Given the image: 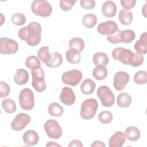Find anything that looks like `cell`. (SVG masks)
<instances>
[{
    "label": "cell",
    "instance_id": "obj_33",
    "mask_svg": "<svg viewBox=\"0 0 147 147\" xmlns=\"http://www.w3.org/2000/svg\"><path fill=\"white\" fill-rule=\"evenodd\" d=\"M68 45L70 48L75 49L79 52H81L84 48L85 44L84 40L81 38L74 37L69 40Z\"/></svg>",
    "mask_w": 147,
    "mask_h": 147
},
{
    "label": "cell",
    "instance_id": "obj_12",
    "mask_svg": "<svg viewBox=\"0 0 147 147\" xmlns=\"http://www.w3.org/2000/svg\"><path fill=\"white\" fill-rule=\"evenodd\" d=\"M118 29V25L115 21H106L99 24L97 26L98 32L103 36H109L114 33Z\"/></svg>",
    "mask_w": 147,
    "mask_h": 147
},
{
    "label": "cell",
    "instance_id": "obj_23",
    "mask_svg": "<svg viewBox=\"0 0 147 147\" xmlns=\"http://www.w3.org/2000/svg\"><path fill=\"white\" fill-rule=\"evenodd\" d=\"M131 97L126 92H121L117 96V103L120 107H128L131 105Z\"/></svg>",
    "mask_w": 147,
    "mask_h": 147
},
{
    "label": "cell",
    "instance_id": "obj_40",
    "mask_svg": "<svg viewBox=\"0 0 147 147\" xmlns=\"http://www.w3.org/2000/svg\"><path fill=\"white\" fill-rule=\"evenodd\" d=\"M121 30L118 29L117 31H116L113 34L107 36V41L112 44H117L120 43V33Z\"/></svg>",
    "mask_w": 147,
    "mask_h": 147
},
{
    "label": "cell",
    "instance_id": "obj_7",
    "mask_svg": "<svg viewBox=\"0 0 147 147\" xmlns=\"http://www.w3.org/2000/svg\"><path fill=\"white\" fill-rule=\"evenodd\" d=\"M96 95L104 107H109L114 105L115 97L112 91L108 86H100L97 90Z\"/></svg>",
    "mask_w": 147,
    "mask_h": 147
},
{
    "label": "cell",
    "instance_id": "obj_19",
    "mask_svg": "<svg viewBox=\"0 0 147 147\" xmlns=\"http://www.w3.org/2000/svg\"><path fill=\"white\" fill-rule=\"evenodd\" d=\"M29 75L28 72L23 68L18 69L14 75V82L19 86L25 84L29 80Z\"/></svg>",
    "mask_w": 147,
    "mask_h": 147
},
{
    "label": "cell",
    "instance_id": "obj_27",
    "mask_svg": "<svg viewBox=\"0 0 147 147\" xmlns=\"http://www.w3.org/2000/svg\"><path fill=\"white\" fill-rule=\"evenodd\" d=\"M82 22L84 27L88 29L92 28L97 23V17L92 13L86 14L83 17Z\"/></svg>",
    "mask_w": 147,
    "mask_h": 147
},
{
    "label": "cell",
    "instance_id": "obj_18",
    "mask_svg": "<svg viewBox=\"0 0 147 147\" xmlns=\"http://www.w3.org/2000/svg\"><path fill=\"white\" fill-rule=\"evenodd\" d=\"M134 47L136 51L138 54L143 55L146 53V52H147L146 32H144L141 34L140 39L135 42Z\"/></svg>",
    "mask_w": 147,
    "mask_h": 147
},
{
    "label": "cell",
    "instance_id": "obj_14",
    "mask_svg": "<svg viewBox=\"0 0 147 147\" xmlns=\"http://www.w3.org/2000/svg\"><path fill=\"white\" fill-rule=\"evenodd\" d=\"M59 98L63 103L68 106L74 105L76 100L75 94L74 90L68 87L63 88Z\"/></svg>",
    "mask_w": 147,
    "mask_h": 147
},
{
    "label": "cell",
    "instance_id": "obj_6",
    "mask_svg": "<svg viewBox=\"0 0 147 147\" xmlns=\"http://www.w3.org/2000/svg\"><path fill=\"white\" fill-rule=\"evenodd\" d=\"M32 77V86L38 92H42L47 88V84L45 81V72L41 67L37 69L31 71Z\"/></svg>",
    "mask_w": 147,
    "mask_h": 147
},
{
    "label": "cell",
    "instance_id": "obj_41",
    "mask_svg": "<svg viewBox=\"0 0 147 147\" xmlns=\"http://www.w3.org/2000/svg\"><path fill=\"white\" fill-rule=\"evenodd\" d=\"M80 5L83 9L91 10L95 7L96 2L94 0H80Z\"/></svg>",
    "mask_w": 147,
    "mask_h": 147
},
{
    "label": "cell",
    "instance_id": "obj_16",
    "mask_svg": "<svg viewBox=\"0 0 147 147\" xmlns=\"http://www.w3.org/2000/svg\"><path fill=\"white\" fill-rule=\"evenodd\" d=\"M22 139L26 145L33 146L38 143L39 136L36 131L33 130H29L24 133Z\"/></svg>",
    "mask_w": 147,
    "mask_h": 147
},
{
    "label": "cell",
    "instance_id": "obj_37",
    "mask_svg": "<svg viewBox=\"0 0 147 147\" xmlns=\"http://www.w3.org/2000/svg\"><path fill=\"white\" fill-rule=\"evenodd\" d=\"M11 21L17 26H22L26 23V18L23 14L21 13H17L12 16Z\"/></svg>",
    "mask_w": 147,
    "mask_h": 147
},
{
    "label": "cell",
    "instance_id": "obj_35",
    "mask_svg": "<svg viewBox=\"0 0 147 147\" xmlns=\"http://www.w3.org/2000/svg\"><path fill=\"white\" fill-rule=\"evenodd\" d=\"M133 80L134 83L137 84H144L147 82L146 72L145 71H138L134 75Z\"/></svg>",
    "mask_w": 147,
    "mask_h": 147
},
{
    "label": "cell",
    "instance_id": "obj_31",
    "mask_svg": "<svg viewBox=\"0 0 147 147\" xmlns=\"http://www.w3.org/2000/svg\"><path fill=\"white\" fill-rule=\"evenodd\" d=\"M107 69L105 66L97 65L94 68L92 71L93 77L98 80H102L105 79L107 77Z\"/></svg>",
    "mask_w": 147,
    "mask_h": 147
},
{
    "label": "cell",
    "instance_id": "obj_29",
    "mask_svg": "<svg viewBox=\"0 0 147 147\" xmlns=\"http://www.w3.org/2000/svg\"><path fill=\"white\" fill-rule=\"evenodd\" d=\"M26 67L31 71L37 69L41 68V62L38 58L36 56H28L25 62Z\"/></svg>",
    "mask_w": 147,
    "mask_h": 147
},
{
    "label": "cell",
    "instance_id": "obj_24",
    "mask_svg": "<svg viewBox=\"0 0 147 147\" xmlns=\"http://www.w3.org/2000/svg\"><path fill=\"white\" fill-rule=\"evenodd\" d=\"M51 57L49 61L45 64L49 68H57L61 65L63 63L62 55L57 52H54L51 53Z\"/></svg>",
    "mask_w": 147,
    "mask_h": 147
},
{
    "label": "cell",
    "instance_id": "obj_43",
    "mask_svg": "<svg viewBox=\"0 0 147 147\" xmlns=\"http://www.w3.org/2000/svg\"><path fill=\"white\" fill-rule=\"evenodd\" d=\"M68 146V147H73V146L83 147V145L80 141H79L78 140H73L69 142Z\"/></svg>",
    "mask_w": 147,
    "mask_h": 147
},
{
    "label": "cell",
    "instance_id": "obj_36",
    "mask_svg": "<svg viewBox=\"0 0 147 147\" xmlns=\"http://www.w3.org/2000/svg\"><path fill=\"white\" fill-rule=\"evenodd\" d=\"M113 118L112 113L109 111H102L98 115L99 121L103 124L110 123Z\"/></svg>",
    "mask_w": 147,
    "mask_h": 147
},
{
    "label": "cell",
    "instance_id": "obj_10",
    "mask_svg": "<svg viewBox=\"0 0 147 147\" xmlns=\"http://www.w3.org/2000/svg\"><path fill=\"white\" fill-rule=\"evenodd\" d=\"M18 49L17 42L7 37H2L0 39V53L3 55H11L16 53Z\"/></svg>",
    "mask_w": 147,
    "mask_h": 147
},
{
    "label": "cell",
    "instance_id": "obj_38",
    "mask_svg": "<svg viewBox=\"0 0 147 147\" xmlns=\"http://www.w3.org/2000/svg\"><path fill=\"white\" fill-rule=\"evenodd\" d=\"M76 2L77 1L76 0H61L59 5L63 11H67L71 10Z\"/></svg>",
    "mask_w": 147,
    "mask_h": 147
},
{
    "label": "cell",
    "instance_id": "obj_17",
    "mask_svg": "<svg viewBox=\"0 0 147 147\" xmlns=\"http://www.w3.org/2000/svg\"><path fill=\"white\" fill-rule=\"evenodd\" d=\"M117 6L115 2L112 1L105 2L102 7V12L106 17H113L117 13Z\"/></svg>",
    "mask_w": 147,
    "mask_h": 147
},
{
    "label": "cell",
    "instance_id": "obj_32",
    "mask_svg": "<svg viewBox=\"0 0 147 147\" xmlns=\"http://www.w3.org/2000/svg\"><path fill=\"white\" fill-rule=\"evenodd\" d=\"M2 106L5 111L9 114H12L17 110L15 102L10 98H6L3 100L2 102Z\"/></svg>",
    "mask_w": 147,
    "mask_h": 147
},
{
    "label": "cell",
    "instance_id": "obj_45",
    "mask_svg": "<svg viewBox=\"0 0 147 147\" xmlns=\"http://www.w3.org/2000/svg\"><path fill=\"white\" fill-rule=\"evenodd\" d=\"M46 146H61V145L55 142L49 141L46 144Z\"/></svg>",
    "mask_w": 147,
    "mask_h": 147
},
{
    "label": "cell",
    "instance_id": "obj_20",
    "mask_svg": "<svg viewBox=\"0 0 147 147\" xmlns=\"http://www.w3.org/2000/svg\"><path fill=\"white\" fill-rule=\"evenodd\" d=\"M95 83L91 79H84L80 85V90L83 94L90 95L92 94L95 89Z\"/></svg>",
    "mask_w": 147,
    "mask_h": 147
},
{
    "label": "cell",
    "instance_id": "obj_5",
    "mask_svg": "<svg viewBox=\"0 0 147 147\" xmlns=\"http://www.w3.org/2000/svg\"><path fill=\"white\" fill-rule=\"evenodd\" d=\"M18 100L22 109L29 111L34 106V93L29 88H24L21 90L19 94Z\"/></svg>",
    "mask_w": 147,
    "mask_h": 147
},
{
    "label": "cell",
    "instance_id": "obj_3",
    "mask_svg": "<svg viewBox=\"0 0 147 147\" xmlns=\"http://www.w3.org/2000/svg\"><path fill=\"white\" fill-rule=\"evenodd\" d=\"M98 108V101L94 98L84 100L81 104L80 115L84 120H90L95 115Z\"/></svg>",
    "mask_w": 147,
    "mask_h": 147
},
{
    "label": "cell",
    "instance_id": "obj_26",
    "mask_svg": "<svg viewBox=\"0 0 147 147\" xmlns=\"http://www.w3.org/2000/svg\"><path fill=\"white\" fill-rule=\"evenodd\" d=\"M118 20L121 24L129 25L133 21V13L130 11L122 9L119 13Z\"/></svg>",
    "mask_w": 147,
    "mask_h": 147
},
{
    "label": "cell",
    "instance_id": "obj_42",
    "mask_svg": "<svg viewBox=\"0 0 147 147\" xmlns=\"http://www.w3.org/2000/svg\"><path fill=\"white\" fill-rule=\"evenodd\" d=\"M121 5L125 10H130L133 8L136 3V0H121Z\"/></svg>",
    "mask_w": 147,
    "mask_h": 147
},
{
    "label": "cell",
    "instance_id": "obj_13",
    "mask_svg": "<svg viewBox=\"0 0 147 147\" xmlns=\"http://www.w3.org/2000/svg\"><path fill=\"white\" fill-rule=\"evenodd\" d=\"M130 80L129 75L124 71L117 72L113 79V86L117 91L122 90Z\"/></svg>",
    "mask_w": 147,
    "mask_h": 147
},
{
    "label": "cell",
    "instance_id": "obj_39",
    "mask_svg": "<svg viewBox=\"0 0 147 147\" xmlns=\"http://www.w3.org/2000/svg\"><path fill=\"white\" fill-rule=\"evenodd\" d=\"M0 97L1 98L7 97L10 92V86L6 82L1 81L0 82Z\"/></svg>",
    "mask_w": 147,
    "mask_h": 147
},
{
    "label": "cell",
    "instance_id": "obj_28",
    "mask_svg": "<svg viewBox=\"0 0 147 147\" xmlns=\"http://www.w3.org/2000/svg\"><path fill=\"white\" fill-rule=\"evenodd\" d=\"M136 38L134 32L131 29H125L120 33V42L131 43Z\"/></svg>",
    "mask_w": 147,
    "mask_h": 147
},
{
    "label": "cell",
    "instance_id": "obj_11",
    "mask_svg": "<svg viewBox=\"0 0 147 147\" xmlns=\"http://www.w3.org/2000/svg\"><path fill=\"white\" fill-rule=\"evenodd\" d=\"M31 117L26 113H21L16 115L11 123V127L14 131L23 130L30 122Z\"/></svg>",
    "mask_w": 147,
    "mask_h": 147
},
{
    "label": "cell",
    "instance_id": "obj_44",
    "mask_svg": "<svg viewBox=\"0 0 147 147\" xmlns=\"http://www.w3.org/2000/svg\"><path fill=\"white\" fill-rule=\"evenodd\" d=\"M91 147H97V146H99V147H105V144H104V142L102 141H99V140H96V141H94L91 144Z\"/></svg>",
    "mask_w": 147,
    "mask_h": 147
},
{
    "label": "cell",
    "instance_id": "obj_34",
    "mask_svg": "<svg viewBox=\"0 0 147 147\" xmlns=\"http://www.w3.org/2000/svg\"><path fill=\"white\" fill-rule=\"evenodd\" d=\"M49 48V47L48 45L44 46L40 48L37 52L38 57L45 64H46L49 61L51 57Z\"/></svg>",
    "mask_w": 147,
    "mask_h": 147
},
{
    "label": "cell",
    "instance_id": "obj_4",
    "mask_svg": "<svg viewBox=\"0 0 147 147\" xmlns=\"http://www.w3.org/2000/svg\"><path fill=\"white\" fill-rule=\"evenodd\" d=\"M31 10L34 14L42 17H48L52 13V7L47 1L34 0L31 4Z\"/></svg>",
    "mask_w": 147,
    "mask_h": 147
},
{
    "label": "cell",
    "instance_id": "obj_2",
    "mask_svg": "<svg viewBox=\"0 0 147 147\" xmlns=\"http://www.w3.org/2000/svg\"><path fill=\"white\" fill-rule=\"evenodd\" d=\"M111 55L114 59L133 67L141 65L144 61L143 55L133 52L130 49L123 47H117L114 49Z\"/></svg>",
    "mask_w": 147,
    "mask_h": 147
},
{
    "label": "cell",
    "instance_id": "obj_30",
    "mask_svg": "<svg viewBox=\"0 0 147 147\" xmlns=\"http://www.w3.org/2000/svg\"><path fill=\"white\" fill-rule=\"evenodd\" d=\"M48 111L49 114L51 116L60 117L64 113V109L58 103L53 102L48 106Z\"/></svg>",
    "mask_w": 147,
    "mask_h": 147
},
{
    "label": "cell",
    "instance_id": "obj_22",
    "mask_svg": "<svg viewBox=\"0 0 147 147\" xmlns=\"http://www.w3.org/2000/svg\"><path fill=\"white\" fill-rule=\"evenodd\" d=\"M94 64L97 65L106 66L109 64V57L107 55L103 52H98L95 53L92 57Z\"/></svg>",
    "mask_w": 147,
    "mask_h": 147
},
{
    "label": "cell",
    "instance_id": "obj_15",
    "mask_svg": "<svg viewBox=\"0 0 147 147\" xmlns=\"http://www.w3.org/2000/svg\"><path fill=\"white\" fill-rule=\"evenodd\" d=\"M125 134L118 131L114 133L109 140V146L110 147H122L126 140Z\"/></svg>",
    "mask_w": 147,
    "mask_h": 147
},
{
    "label": "cell",
    "instance_id": "obj_1",
    "mask_svg": "<svg viewBox=\"0 0 147 147\" xmlns=\"http://www.w3.org/2000/svg\"><path fill=\"white\" fill-rule=\"evenodd\" d=\"M41 25L38 22L34 21L21 28L18 32V36L29 46L34 47L41 41Z\"/></svg>",
    "mask_w": 147,
    "mask_h": 147
},
{
    "label": "cell",
    "instance_id": "obj_21",
    "mask_svg": "<svg viewBox=\"0 0 147 147\" xmlns=\"http://www.w3.org/2000/svg\"><path fill=\"white\" fill-rule=\"evenodd\" d=\"M65 57L68 63L73 64L79 63L81 60L80 52L73 48H70L66 52Z\"/></svg>",
    "mask_w": 147,
    "mask_h": 147
},
{
    "label": "cell",
    "instance_id": "obj_8",
    "mask_svg": "<svg viewBox=\"0 0 147 147\" xmlns=\"http://www.w3.org/2000/svg\"><path fill=\"white\" fill-rule=\"evenodd\" d=\"M44 129L47 135L53 139H59L63 133L59 122L53 119L47 120L44 125Z\"/></svg>",
    "mask_w": 147,
    "mask_h": 147
},
{
    "label": "cell",
    "instance_id": "obj_46",
    "mask_svg": "<svg viewBox=\"0 0 147 147\" xmlns=\"http://www.w3.org/2000/svg\"><path fill=\"white\" fill-rule=\"evenodd\" d=\"M146 3L145 4V5H144V6L143 7V8L142 9V14L145 16V17H146V16H145V14H146Z\"/></svg>",
    "mask_w": 147,
    "mask_h": 147
},
{
    "label": "cell",
    "instance_id": "obj_9",
    "mask_svg": "<svg viewBox=\"0 0 147 147\" xmlns=\"http://www.w3.org/2000/svg\"><path fill=\"white\" fill-rule=\"evenodd\" d=\"M83 78L82 72L78 69H72L65 72L61 76L62 82L67 85L76 86Z\"/></svg>",
    "mask_w": 147,
    "mask_h": 147
},
{
    "label": "cell",
    "instance_id": "obj_25",
    "mask_svg": "<svg viewBox=\"0 0 147 147\" xmlns=\"http://www.w3.org/2000/svg\"><path fill=\"white\" fill-rule=\"evenodd\" d=\"M125 134L126 135V138L129 141H136L140 138V131L136 126H129L127 127L126 130Z\"/></svg>",
    "mask_w": 147,
    "mask_h": 147
}]
</instances>
